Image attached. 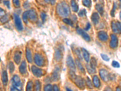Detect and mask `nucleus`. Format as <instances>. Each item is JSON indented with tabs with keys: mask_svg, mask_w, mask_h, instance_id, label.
Instances as JSON below:
<instances>
[{
	"mask_svg": "<svg viewBox=\"0 0 121 91\" xmlns=\"http://www.w3.org/2000/svg\"><path fill=\"white\" fill-rule=\"evenodd\" d=\"M56 12L57 14L60 17H68L70 14V9L69 4L65 1H62L58 3L56 6Z\"/></svg>",
	"mask_w": 121,
	"mask_h": 91,
	"instance_id": "1",
	"label": "nucleus"
},
{
	"mask_svg": "<svg viewBox=\"0 0 121 91\" xmlns=\"http://www.w3.org/2000/svg\"><path fill=\"white\" fill-rule=\"evenodd\" d=\"M74 72H73V71L71 70V72H70V77H71L72 80H73L74 83L76 84V85L79 88L81 89H84V87H85V82H84V79L81 77L76 75Z\"/></svg>",
	"mask_w": 121,
	"mask_h": 91,
	"instance_id": "2",
	"label": "nucleus"
},
{
	"mask_svg": "<svg viewBox=\"0 0 121 91\" xmlns=\"http://www.w3.org/2000/svg\"><path fill=\"white\" fill-rule=\"evenodd\" d=\"M34 61L35 63L38 66H43L45 63L44 58L41 55L39 54H35L34 55Z\"/></svg>",
	"mask_w": 121,
	"mask_h": 91,
	"instance_id": "3",
	"label": "nucleus"
},
{
	"mask_svg": "<svg viewBox=\"0 0 121 91\" xmlns=\"http://www.w3.org/2000/svg\"><path fill=\"white\" fill-rule=\"evenodd\" d=\"M99 74H100V77L104 82H107L110 79V75L109 74L108 72L106 69H100V71H99Z\"/></svg>",
	"mask_w": 121,
	"mask_h": 91,
	"instance_id": "4",
	"label": "nucleus"
},
{
	"mask_svg": "<svg viewBox=\"0 0 121 91\" xmlns=\"http://www.w3.org/2000/svg\"><path fill=\"white\" fill-rule=\"evenodd\" d=\"M67 66L69 67V68L70 69V70H72L73 72H74V71H75V63H74L73 59L70 55H69L67 57Z\"/></svg>",
	"mask_w": 121,
	"mask_h": 91,
	"instance_id": "5",
	"label": "nucleus"
},
{
	"mask_svg": "<svg viewBox=\"0 0 121 91\" xmlns=\"http://www.w3.org/2000/svg\"><path fill=\"white\" fill-rule=\"evenodd\" d=\"M14 19H15V24L17 29L19 31H21L23 29V27H22V21L19 17L17 14H14Z\"/></svg>",
	"mask_w": 121,
	"mask_h": 91,
	"instance_id": "6",
	"label": "nucleus"
},
{
	"mask_svg": "<svg viewBox=\"0 0 121 91\" xmlns=\"http://www.w3.org/2000/svg\"><path fill=\"white\" fill-rule=\"evenodd\" d=\"M12 82L13 86L17 87V88L19 89V87H21V79L19 77V76L17 75H15L13 77L12 80Z\"/></svg>",
	"mask_w": 121,
	"mask_h": 91,
	"instance_id": "7",
	"label": "nucleus"
},
{
	"mask_svg": "<svg viewBox=\"0 0 121 91\" xmlns=\"http://www.w3.org/2000/svg\"><path fill=\"white\" fill-rule=\"evenodd\" d=\"M32 71L33 75L36 77H41L44 74L43 70L38 68V67L35 66H32Z\"/></svg>",
	"mask_w": 121,
	"mask_h": 91,
	"instance_id": "8",
	"label": "nucleus"
},
{
	"mask_svg": "<svg viewBox=\"0 0 121 91\" xmlns=\"http://www.w3.org/2000/svg\"><path fill=\"white\" fill-rule=\"evenodd\" d=\"M118 45V39L115 35H111V41H110V46L111 48L115 49L117 47Z\"/></svg>",
	"mask_w": 121,
	"mask_h": 91,
	"instance_id": "9",
	"label": "nucleus"
},
{
	"mask_svg": "<svg viewBox=\"0 0 121 91\" xmlns=\"http://www.w3.org/2000/svg\"><path fill=\"white\" fill-rule=\"evenodd\" d=\"M76 30H77L78 33L81 36H82V37L85 41H90V37L89 35H88L84 30H82V29H80V28H78Z\"/></svg>",
	"mask_w": 121,
	"mask_h": 91,
	"instance_id": "10",
	"label": "nucleus"
},
{
	"mask_svg": "<svg viewBox=\"0 0 121 91\" xmlns=\"http://www.w3.org/2000/svg\"><path fill=\"white\" fill-rule=\"evenodd\" d=\"M29 12V18L32 21H36V19L38 18V15L36 13V10L33 9L30 10Z\"/></svg>",
	"mask_w": 121,
	"mask_h": 91,
	"instance_id": "11",
	"label": "nucleus"
},
{
	"mask_svg": "<svg viewBox=\"0 0 121 91\" xmlns=\"http://www.w3.org/2000/svg\"><path fill=\"white\" fill-rule=\"evenodd\" d=\"M98 36L99 40L102 41H107L108 39V34L104 31H100L99 32H98Z\"/></svg>",
	"mask_w": 121,
	"mask_h": 91,
	"instance_id": "12",
	"label": "nucleus"
},
{
	"mask_svg": "<svg viewBox=\"0 0 121 91\" xmlns=\"http://www.w3.org/2000/svg\"><path fill=\"white\" fill-rule=\"evenodd\" d=\"M60 78V75H59V68H56L53 72L52 75V80L53 82H56L58 81Z\"/></svg>",
	"mask_w": 121,
	"mask_h": 91,
	"instance_id": "13",
	"label": "nucleus"
},
{
	"mask_svg": "<svg viewBox=\"0 0 121 91\" xmlns=\"http://www.w3.org/2000/svg\"><path fill=\"white\" fill-rule=\"evenodd\" d=\"M19 72L22 75H24L26 73L27 71V65H26V62L25 61H23L21 63L20 66H19Z\"/></svg>",
	"mask_w": 121,
	"mask_h": 91,
	"instance_id": "14",
	"label": "nucleus"
},
{
	"mask_svg": "<svg viewBox=\"0 0 121 91\" xmlns=\"http://www.w3.org/2000/svg\"><path fill=\"white\" fill-rule=\"evenodd\" d=\"M62 58V53L61 50L56 49L55 52V59L56 61H60Z\"/></svg>",
	"mask_w": 121,
	"mask_h": 91,
	"instance_id": "15",
	"label": "nucleus"
},
{
	"mask_svg": "<svg viewBox=\"0 0 121 91\" xmlns=\"http://www.w3.org/2000/svg\"><path fill=\"white\" fill-rule=\"evenodd\" d=\"M21 55H22V52L21 51H17L15 52V55H14V61L17 64H18L21 61Z\"/></svg>",
	"mask_w": 121,
	"mask_h": 91,
	"instance_id": "16",
	"label": "nucleus"
},
{
	"mask_svg": "<svg viewBox=\"0 0 121 91\" xmlns=\"http://www.w3.org/2000/svg\"><path fill=\"white\" fill-rule=\"evenodd\" d=\"M99 19H100V17H99V15L98 13L95 12L92 14V15H91V21H92L93 23L94 24H97L99 22Z\"/></svg>",
	"mask_w": 121,
	"mask_h": 91,
	"instance_id": "17",
	"label": "nucleus"
},
{
	"mask_svg": "<svg viewBox=\"0 0 121 91\" xmlns=\"http://www.w3.org/2000/svg\"><path fill=\"white\" fill-rule=\"evenodd\" d=\"M82 53L83 57H84V59L85 60L86 62H89L90 61V54L87 51V50L85 49L82 48Z\"/></svg>",
	"mask_w": 121,
	"mask_h": 91,
	"instance_id": "18",
	"label": "nucleus"
},
{
	"mask_svg": "<svg viewBox=\"0 0 121 91\" xmlns=\"http://www.w3.org/2000/svg\"><path fill=\"white\" fill-rule=\"evenodd\" d=\"M26 56L28 62L31 63L32 62V55L31 50L29 48L27 47L26 51Z\"/></svg>",
	"mask_w": 121,
	"mask_h": 91,
	"instance_id": "19",
	"label": "nucleus"
},
{
	"mask_svg": "<svg viewBox=\"0 0 121 91\" xmlns=\"http://www.w3.org/2000/svg\"><path fill=\"white\" fill-rule=\"evenodd\" d=\"M2 82H3L4 86H6L8 82V76H7V73L6 70H4L2 74Z\"/></svg>",
	"mask_w": 121,
	"mask_h": 91,
	"instance_id": "20",
	"label": "nucleus"
},
{
	"mask_svg": "<svg viewBox=\"0 0 121 91\" xmlns=\"http://www.w3.org/2000/svg\"><path fill=\"white\" fill-rule=\"evenodd\" d=\"M93 85L95 86L96 87H99V86H100V82L98 76H94L93 78Z\"/></svg>",
	"mask_w": 121,
	"mask_h": 91,
	"instance_id": "21",
	"label": "nucleus"
},
{
	"mask_svg": "<svg viewBox=\"0 0 121 91\" xmlns=\"http://www.w3.org/2000/svg\"><path fill=\"white\" fill-rule=\"evenodd\" d=\"M71 6H72V10L74 12H77L79 10L78 5L75 0H71Z\"/></svg>",
	"mask_w": 121,
	"mask_h": 91,
	"instance_id": "22",
	"label": "nucleus"
},
{
	"mask_svg": "<svg viewBox=\"0 0 121 91\" xmlns=\"http://www.w3.org/2000/svg\"><path fill=\"white\" fill-rule=\"evenodd\" d=\"M112 30L113 31V32H114V33H119V30L117 23H116V22H114V21H112Z\"/></svg>",
	"mask_w": 121,
	"mask_h": 91,
	"instance_id": "23",
	"label": "nucleus"
},
{
	"mask_svg": "<svg viewBox=\"0 0 121 91\" xmlns=\"http://www.w3.org/2000/svg\"><path fill=\"white\" fill-rule=\"evenodd\" d=\"M90 66L94 69H96L97 66V61L94 57H92L90 59Z\"/></svg>",
	"mask_w": 121,
	"mask_h": 91,
	"instance_id": "24",
	"label": "nucleus"
},
{
	"mask_svg": "<svg viewBox=\"0 0 121 91\" xmlns=\"http://www.w3.org/2000/svg\"><path fill=\"white\" fill-rule=\"evenodd\" d=\"M76 65H77L78 69L81 70V72H82V73H85V69H84V67H83V66L82 65L81 63L79 61V59H76Z\"/></svg>",
	"mask_w": 121,
	"mask_h": 91,
	"instance_id": "25",
	"label": "nucleus"
},
{
	"mask_svg": "<svg viewBox=\"0 0 121 91\" xmlns=\"http://www.w3.org/2000/svg\"><path fill=\"white\" fill-rule=\"evenodd\" d=\"M10 19V16L9 14H6V15H4V16H3L1 18V23L4 24L8 22Z\"/></svg>",
	"mask_w": 121,
	"mask_h": 91,
	"instance_id": "26",
	"label": "nucleus"
},
{
	"mask_svg": "<svg viewBox=\"0 0 121 91\" xmlns=\"http://www.w3.org/2000/svg\"><path fill=\"white\" fill-rule=\"evenodd\" d=\"M96 9L98 11V12L99 13V14H100L101 15H103L104 14V9H103V7H102L100 4H97L96 5Z\"/></svg>",
	"mask_w": 121,
	"mask_h": 91,
	"instance_id": "27",
	"label": "nucleus"
},
{
	"mask_svg": "<svg viewBox=\"0 0 121 91\" xmlns=\"http://www.w3.org/2000/svg\"><path fill=\"white\" fill-rule=\"evenodd\" d=\"M33 91V83L31 81H29L27 83L26 86V91Z\"/></svg>",
	"mask_w": 121,
	"mask_h": 91,
	"instance_id": "28",
	"label": "nucleus"
},
{
	"mask_svg": "<svg viewBox=\"0 0 121 91\" xmlns=\"http://www.w3.org/2000/svg\"><path fill=\"white\" fill-rule=\"evenodd\" d=\"M29 14V12L26 11L22 14V19H23L25 23H28V19H29V14Z\"/></svg>",
	"mask_w": 121,
	"mask_h": 91,
	"instance_id": "29",
	"label": "nucleus"
},
{
	"mask_svg": "<svg viewBox=\"0 0 121 91\" xmlns=\"http://www.w3.org/2000/svg\"><path fill=\"white\" fill-rule=\"evenodd\" d=\"M41 83L39 80H36L35 82V91H41Z\"/></svg>",
	"mask_w": 121,
	"mask_h": 91,
	"instance_id": "30",
	"label": "nucleus"
},
{
	"mask_svg": "<svg viewBox=\"0 0 121 91\" xmlns=\"http://www.w3.org/2000/svg\"><path fill=\"white\" fill-rule=\"evenodd\" d=\"M82 4L84 6L87 7H90L91 5V0H82Z\"/></svg>",
	"mask_w": 121,
	"mask_h": 91,
	"instance_id": "31",
	"label": "nucleus"
},
{
	"mask_svg": "<svg viewBox=\"0 0 121 91\" xmlns=\"http://www.w3.org/2000/svg\"><path fill=\"white\" fill-rule=\"evenodd\" d=\"M86 68H87V70H88V72L89 73H93L96 72L95 69H93V68L90 66V65L87 64V66H86Z\"/></svg>",
	"mask_w": 121,
	"mask_h": 91,
	"instance_id": "32",
	"label": "nucleus"
},
{
	"mask_svg": "<svg viewBox=\"0 0 121 91\" xmlns=\"http://www.w3.org/2000/svg\"><path fill=\"white\" fill-rule=\"evenodd\" d=\"M9 70L10 73H13L14 71V69H15V66H14V64L12 62H10L9 65Z\"/></svg>",
	"mask_w": 121,
	"mask_h": 91,
	"instance_id": "33",
	"label": "nucleus"
},
{
	"mask_svg": "<svg viewBox=\"0 0 121 91\" xmlns=\"http://www.w3.org/2000/svg\"><path fill=\"white\" fill-rule=\"evenodd\" d=\"M63 21L64 23L70 25V26H73V22H72L70 19H68V18H64V19H63Z\"/></svg>",
	"mask_w": 121,
	"mask_h": 91,
	"instance_id": "34",
	"label": "nucleus"
},
{
	"mask_svg": "<svg viewBox=\"0 0 121 91\" xmlns=\"http://www.w3.org/2000/svg\"><path fill=\"white\" fill-rule=\"evenodd\" d=\"M44 91H53V87L51 84H47L44 87Z\"/></svg>",
	"mask_w": 121,
	"mask_h": 91,
	"instance_id": "35",
	"label": "nucleus"
},
{
	"mask_svg": "<svg viewBox=\"0 0 121 91\" xmlns=\"http://www.w3.org/2000/svg\"><path fill=\"white\" fill-rule=\"evenodd\" d=\"M86 84H87V86H88V87H89V88H93V85H92V83H91V82L90 79L88 77L87 78V80H86Z\"/></svg>",
	"mask_w": 121,
	"mask_h": 91,
	"instance_id": "36",
	"label": "nucleus"
},
{
	"mask_svg": "<svg viewBox=\"0 0 121 91\" xmlns=\"http://www.w3.org/2000/svg\"><path fill=\"white\" fill-rule=\"evenodd\" d=\"M86 14H87V12H86V10H85V9H82V10H80V12H79V14H78V15L79 16V17H83L86 15Z\"/></svg>",
	"mask_w": 121,
	"mask_h": 91,
	"instance_id": "37",
	"label": "nucleus"
},
{
	"mask_svg": "<svg viewBox=\"0 0 121 91\" xmlns=\"http://www.w3.org/2000/svg\"><path fill=\"white\" fill-rule=\"evenodd\" d=\"M13 3L15 7H19V6H20L19 0H13Z\"/></svg>",
	"mask_w": 121,
	"mask_h": 91,
	"instance_id": "38",
	"label": "nucleus"
},
{
	"mask_svg": "<svg viewBox=\"0 0 121 91\" xmlns=\"http://www.w3.org/2000/svg\"><path fill=\"white\" fill-rule=\"evenodd\" d=\"M116 9V3H114V4H113V7L112 9V11H111V15H112V17H114V12H115Z\"/></svg>",
	"mask_w": 121,
	"mask_h": 91,
	"instance_id": "39",
	"label": "nucleus"
},
{
	"mask_svg": "<svg viewBox=\"0 0 121 91\" xmlns=\"http://www.w3.org/2000/svg\"><path fill=\"white\" fill-rule=\"evenodd\" d=\"M112 66H113L114 68H120V64L117 61H113V62H112Z\"/></svg>",
	"mask_w": 121,
	"mask_h": 91,
	"instance_id": "40",
	"label": "nucleus"
},
{
	"mask_svg": "<svg viewBox=\"0 0 121 91\" xmlns=\"http://www.w3.org/2000/svg\"><path fill=\"white\" fill-rule=\"evenodd\" d=\"M100 55H101V57H102V59H103L104 61H108L110 60V58H109V57H108L107 55H105V54H101Z\"/></svg>",
	"mask_w": 121,
	"mask_h": 91,
	"instance_id": "41",
	"label": "nucleus"
},
{
	"mask_svg": "<svg viewBox=\"0 0 121 91\" xmlns=\"http://www.w3.org/2000/svg\"><path fill=\"white\" fill-rule=\"evenodd\" d=\"M41 15V18L42 20H43V22L44 23L45 22V19H46V14L43 12L41 13V15Z\"/></svg>",
	"mask_w": 121,
	"mask_h": 91,
	"instance_id": "42",
	"label": "nucleus"
},
{
	"mask_svg": "<svg viewBox=\"0 0 121 91\" xmlns=\"http://www.w3.org/2000/svg\"><path fill=\"white\" fill-rule=\"evenodd\" d=\"M45 3H48V4H50L52 5H53L55 3V0H44Z\"/></svg>",
	"mask_w": 121,
	"mask_h": 91,
	"instance_id": "43",
	"label": "nucleus"
},
{
	"mask_svg": "<svg viewBox=\"0 0 121 91\" xmlns=\"http://www.w3.org/2000/svg\"><path fill=\"white\" fill-rule=\"evenodd\" d=\"M76 55H78V57H79V58L81 59L82 57H81V52H80L79 50L76 49Z\"/></svg>",
	"mask_w": 121,
	"mask_h": 91,
	"instance_id": "44",
	"label": "nucleus"
},
{
	"mask_svg": "<svg viewBox=\"0 0 121 91\" xmlns=\"http://www.w3.org/2000/svg\"><path fill=\"white\" fill-rule=\"evenodd\" d=\"M53 91H60L59 87H58V85H56V84H55V85L53 86Z\"/></svg>",
	"mask_w": 121,
	"mask_h": 91,
	"instance_id": "45",
	"label": "nucleus"
},
{
	"mask_svg": "<svg viewBox=\"0 0 121 91\" xmlns=\"http://www.w3.org/2000/svg\"><path fill=\"white\" fill-rule=\"evenodd\" d=\"M10 91H21V90L19 89H18V88H17V87H14V86H13L12 87H11V89H10Z\"/></svg>",
	"mask_w": 121,
	"mask_h": 91,
	"instance_id": "46",
	"label": "nucleus"
},
{
	"mask_svg": "<svg viewBox=\"0 0 121 91\" xmlns=\"http://www.w3.org/2000/svg\"><path fill=\"white\" fill-rule=\"evenodd\" d=\"M4 15H5V11L3 9L0 8V17L1 16H4Z\"/></svg>",
	"mask_w": 121,
	"mask_h": 91,
	"instance_id": "47",
	"label": "nucleus"
},
{
	"mask_svg": "<svg viewBox=\"0 0 121 91\" xmlns=\"http://www.w3.org/2000/svg\"><path fill=\"white\" fill-rule=\"evenodd\" d=\"M4 4L8 7L9 9H10V2L9 1H4Z\"/></svg>",
	"mask_w": 121,
	"mask_h": 91,
	"instance_id": "48",
	"label": "nucleus"
},
{
	"mask_svg": "<svg viewBox=\"0 0 121 91\" xmlns=\"http://www.w3.org/2000/svg\"><path fill=\"white\" fill-rule=\"evenodd\" d=\"M29 6H30V5H29V3L28 2H25L24 4V7L25 9L26 8H28V7H29Z\"/></svg>",
	"mask_w": 121,
	"mask_h": 91,
	"instance_id": "49",
	"label": "nucleus"
},
{
	"mask_svg": "<svg viewBox=\"0 0 121 91\" xmlns=\"http://www.w3.org/2000/svg\"><path fill=\"white\" fill-rule=\"evenodd\" d=\"M116 23H117V27H118L119 30V32L121 33V23L119 22H116Z\"/></svg>",
	"mask_w": 121,
	"mask_h": 91,
	"instance_id": "50",
	"label": "nucleus"
},
{
	"mask_svg": "<svg viewBox=\"0 0 121 91\" xmlns=\"http://www.w3.org/2000/svg\"><path fill=\"white\" fill-rule=\"evenodd\" d=\"M90 24L89 23H87V27H86L85 28V30H88V29H90Z\"/></svg>",
	"mask_w": 121,
	"mask_h": 91,
	"instance_id": "51",
	"label": "nucleus"
},
{
	"mask_svg": "<svg viewBox=\"0 0 121 91\" xmlns=\"http://www.w3.org/2000/svg\"><path fill=\"white\" fill-rule=\"evenodd\" d=\"M105 91H112V89L110 88V87H107L105 89Z\"/></svg>",
	"mask_w": 121,
	"mask_h": 91,
	"instance_id": "52",
	"label": "nucleus"
},
{
	"mask_svg": "<svg viewBox=\"0 0 121 91\" xmlns=\"http://www.w3.org/2000/svg\"><path fill=\"white\" fill-rule=\"evenodd\" d=\"M116 91H121V89L120 87H117V88H116Z\"/></svg>",
	"mask_w": 121,
	"mask_h": 91,
	"instance_id": "53",
	"label": "nucleus"
},
{
	"mask_svg": "<svg viewBox=\"0 0 121 91\" xmlns=\"http://www.w3.org/2000/svg\"><path fill=\"white\" fill-rule=\"evenodd\" d=\"M66 90H67V91H72V90L68 88V87H67V88H66Z\"/></svg>",
	"mask_w": 121,
	"mask_h": 91,
	"instance_id": "54",
	"label": "nucleus"
},
{
	"mask_svg": "<svg viewBox=\"0 0 121 91\" xmlns=\"http://www.w3.org/2000/svg\"><path fill=\"white\" fill-rule=\"evenodd\" d=\"M120 19H121V12H120Z\"/></svg>",
	"mask_w": 121,
	"mask_h": 91,
	"instance_id": "55",
	"label": "nucleus"
},
{
	"mask_svg": "<svg viewBox=\"0 0 121 91\" xmlns=\"http://www.w3.org/2000/svg\"><path fill=\"white\" fill-rule=\"evenodd\" d=\"M1 0H0V3H1Z\"/></svg>",
	"mask_w": 121,
	"mask_h": 91,
	"instance_id": "56",
	"label": "nucleus"
},
{
	"mask_svg": "<svg viewBox=\"0 0 121 91\" xmlns=\"http://www.w3.org/2000/svg\"><path fill=\"white\" fill-rule=\"evenodd\" d=\"M119 1H121V0H119Z\"/></svg>",
	"mask_w": 121,
	"mask_h": 91,
	"instance_id": "57",
	"label": "nucleus"
}]
</instances>
